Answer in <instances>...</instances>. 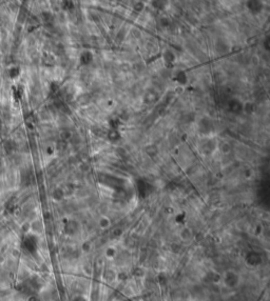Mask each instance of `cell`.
<instances>
[{
    "mask_svg": "<svg viewBox=\"0 0 270 301\" xmlns=\"http://www.w3.org/2000/svg\"><path fill=\"white\" fill-rule=\"evenodd\" d=\"M19 75V70L17 68H13L12 70L10 71V76L11 78H16Z\"/></svg>",
    "mask_w": 270,
    "mask_h": 301,
    "instance_id": "6da1fadb",
    "label": "cell"
},
{
    "mask_svg": "<svg viewBox=\"0 0 270 301\" xmlns=\"http://www.w3.org/2000/svg\"><path fill=\"white\" fill-rule=\"evenodd\" d=\"M24 18H25V16H24V14H23V13H21V14L19 15V16H18V21H19V22H21V23H22V22L24 21Z\"/></svg>",
    "mask_w": 270,
    "mask_h": 301,
    "instance_id": "7a4b0ae2",
    "label": "cell"
},
{
    "mask_svg": "<svg viewBox=\"0 0 270 301\" xmlns=\"http://www.w3.org/2000/svg\"><path fill=\"white\" fill-rule=\"evenodd\" d=\"M0 165H1V162H0Z\"/></svg>",
    "mask_w": 270,
    "mask_h": 301,
    "instance_id": "3957f363",
    "label": "cell"
}]
</instances>
